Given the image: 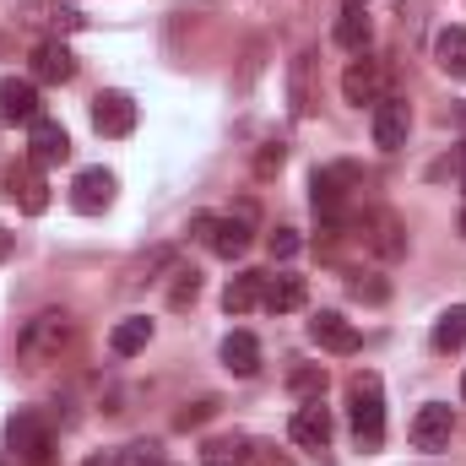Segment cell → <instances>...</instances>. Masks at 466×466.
<instances>
[{"label": "cell", "instance_id": "6da1fadb", "mask_svg": "<svg viewBox=\"0 0 466 466\" xmlns=\"http://www.w3.org/2000/svg\"><path fill=\"white\" fill-rule=\"evenodd\" d=\"M76 348V320L66 309H38L33 320H22L16 331V363L22 369H49Z\"/></svg>", "mask_w": 466, "mask_h": 466}, {"label": "cell", "instance_id": "7a4b0ae2", "mask_svg": "<svg viewBox=\"0 0 466 466\" xmlns=\"http://www.w3.org/2000/svg\"><path fill=\"white\" fill-rule=\"evenodd\" d=\"M342 233L374 260H401L407 255V228L390 207H352L342 218Z\"/></svg>", "mask_w": 466, "mask_h": 466}, {"label": "cell", "instance_id": "3957f363", "mask_svg": "<svg viewBox=\"0 0 466 466\" xmlns=\"http://www.w3.org/2000/svg\"><path fill=\"white\" fill-rule=\"evenodd\" d=\"M348 418H352V440L363 451L385 445V385L374 369H358L348 380Z\"/></svg>", "mask_w": 466, "mask_h": 466}, {"label": "cell", "instance_id": "277c9868", "mask_svg": "<svg viewBox=\"0 0 466 466\" xmlns=\"http://www.w3.org/2000/svg\"><path fill=\"white\" fill-rule=\"evenodd\" d=\"M358 190H363V168L358 163H320L315 179H309V201L320 212V223H342L352 207H358Z\"/></svg>", "mask_w": 466, "mask_h": 466}, {"label": "cell", "instance_id": "5b68a950", "mask_svg": "<svg viewBox=\"0 0 466 466\" xmlns=\"http://www.w3.org/2000/svg\"><path fill=\"white\" fill-rule=\"evenodd\" d=\"M5 445L16 451L22 466H49L55 461V429H49L38 412H16V418L5 423Z\"/></svg>", "mask_w": 466, "mask_h": 466}, {"label": "cell", "instance_id": "8992f818", "mask_svg": "<svg viewBox=\"0 0 466 466\" xmlns=\"http://www.w3.org/2000/svg\"><path fill=\"white\" fill-rule=\"evenodd\" d=\"M190 228H196V238H201L212 255H223V260H238V255L249 249V238H255V233H249V218H212V212H201Z\"/></svg>", "mask_w": 466, "mask_h": 466}, {"label": "cell", "instance_id": "52a82bcc", "mask_svg": "<svg viewBox=\"0 0 466 466\" xmlns=\"http://www.w3.org/2000/svg\"><path fill=\"white\" fill-rule=\"evenodd\" d=\"M320 60H315V49H299L293 55V66H288V104H293V115L309 119L320 109Z\"/></svg>", "mask_w": 466, "mask_h": 466}, {"label": "cell", "instance_id": "ba28073f", "mask_svg": "<svg viewBox=\"0 0 466 466\" xmlns=\"http://www.w3.org/2000/svg\"><path fill=\"white\" fill-rule=\"evenodd\" d=\"M451 434H456V412L445 407V401H429V407H418V418L407 423V440L418 445V451H445L451 445Z\"/></svg>", "mask_w": 466, "mask_h": 466}, {"label": "cell", "instance_id": "9c48e42d", "mask_svg": "<svg viewBox=\"0 0 466 466\" xmlns=\"http://www.w3.org/2000/svg\"><path fill=\"white\" fill-rule=\"evenodd\" d=\"M342 98H348L352 109H363V104L374 109V104L385 98V66H380V60H363V55H358L348 71H342Z\"/></svg>", "mask_w": 466, "mask_h": 466}, {"label": "cell", "instance_id": "30bf717a", "mask_svg": "<svg viewBox=\"0 0 466 466\" xmlns=\"http://www.w3.org/2000/svg\"><path fill=\"white\" fill-rule=\"evenodd\" d=\"M27 157L38 163V168H49V163H66L71 157V136H66V125L60 119H33L27 125Z\"/></svg>", "mask_w": 466, "mask_h": 466}, {"label": "cell", "instance_id": "8fae6325", "mask_svg": "<svg viewBox=\"0 0 466 466\" xmlns=\"http://www.w3.org/2000/svg\"><path fill=\"white\" fill-rule=\"evenodd\" d=\"M407 130H412V109H407V98H380L374 104V147H385V152H401L407 147Z\"/></svg>", "mask_w": 466, "mask_h": 466}, {"label": "cell", "instance_id": "7c38bea8", "mask_svg": "<svg viewBox=\"0 0 466 466\" xmlns=\"http://www.w3.org/2000/svg\"><path fill=\"white\" fill-rule=\"evenodd\" d=\"M109 201H115V174H109V168H82V174L71 179V207H76L82 218H98Z\"/></svg>", "mask_w": 466, "mask_h": 466}, {"label": "cell", "instance_id": "4fadbf2b", "mask_svg": "<svg viewBox=\"0 0 466 466\" xmlns=\"http://www.w3.org/2000/svg\"><path fill=\"white\" fill-rule=\"evenodd\" d=\"M93 130L98 136H130L136 130V98L130 93H98L93 98Z\"/></svg>", "mask_w": 466, "mask_h": 466}, {"label": "cell", "instance_id": "5bb4252c", "mask_svg": "<svg viewBox=\"0 0 466 466\" xmlns=\"http://www.w3.org/2000/svg\"><path fill=\"white\" fill-rule=\"evenodd\" d=\"M309 337H315V348L337 352V358H348V352H358V326H352L348 315H337V309H320L315 320H309Z\"/></svg>", "mask_w": 466, "mask_h": 466}, {"label": "cell", "instance_id": "9a60e30c", "mask_svg": "<svg viewBox=\"0 0 466 466\" xmlns=\"http://www.w3.org/2000/svg\"><path fill=\"white\" fill-rule=\"evenodd\" d=\"M76 76V55H71V44L66 38H44L38 49H33V82H71Z\"/></svg>", "mask_w": 466, "mask_h": 466}, {"label": "cell", "instance_id": "2e32d148", "mask_svg": "<svg viewBox=\"0 0 466 466\" xmlns=\"http://www.w3.org/2000/svg\"><path fill=\"white\" fill-rule=\"evenodd\" d=\"M5 185H11V201L27 212V218H38L44 207H49V185H44V174H38V163L27 157V163H16L11 174H5Z\"/></svg>", "mask_w": 466, "mask_h": 466}, {"label": "cell", "instance_id": "e0dca14e", "mask_svg": "<svg viewBox=\"0 0 466 466\" xmlns=\"http://www.w3.org/2000/svg\"><path fill=\"white\" fill-rule=\"evenodd\" d=\"M288 434H293V445H304V451H326V445H331V407L304 401V407L293 412Z\"/></svg>", "mask_w": 466, "mask_h": 466}, {"label": "cell", "instance_id": "ac0fdd59", "mask_svg": "<svg viewBox=\"0 0 466 466\" xmlns=\"http://www.w3.org/2000/svg\"><path fill=\"white\" fill-rule=\"evenodd\" d=\"M38 119V87L22 76H0V125H33Z\"/></svg>", "mask_w": 466, "mask_h": 466}, {"label": "cell", "instance_id": "d6986e66", "mask_svg": "<svg viewBox=\"0 0 466 466\" xmlns=\"http://www.w3.org/2000/svg\"><path fill=\"white\" fill-rule=\"evenodd\" d=\"M331 38H337V49H348V55H363V49H369V38H374V22H369L363 0H352V5H342V16H337Z\"/></svg>", "mask_w": 466, "mask_h": 466}, {"label": "cell", "instance_id": "ffe728a7", "mask_svg": "<svg viewBox=\"0 0 466 466\" xmlns=\"http://www.w3.org/2000/svg\"><path fill=\"white\" fill-rule=\"evenodd\" d=\"M304 299H309V282L304 277H288V271H277V277H266V309L271 315H293V309H304Z\"/></svg>", "mask_w": 466, "mask_h": 466}, {"label": "cell", "instance_id": "44dd1931", "mask_svg": "<svg viewBox=\"0 0 466 466\" xmlns=\"http://www.w3.org/2000/svg\"><path fill=\"white\" fill-rule=\"evenodd\" d=\"M434 66L451 82H466V27H440L434 33Z\"/></svg>", "mask_w": 466, "mask_h": 466}, {"label": "cell", "instance_id": "7402d4cb", "mask_svg": "<svg viewBox=\"0 0 466 466\" xmlns=\"http://www.w3.org/2000/svg\"><path fill=\"white\" fill-rule=\"evenodd\" d=\"M266 277H271V271H238L228 288H223V309H228V315H249V309L266 299Z\"/></svg>", "mask_w": 466, "mask_h": 466}, {"label": "cell", "instance_id": "603a6c76", "mask_svg": "<svg viewBox=\"0 0 466 466\" xmlns=\"http://www.w3.org/2000/svg\"><path fill=\"white\" fill-rule=\"evenodd\" d=\"M223 363H228V374H238V380L260 374V342H255L249 331H233V337H223Z\"/></svg>", "mask_w": 466, "mask_h": 466}, {"label": "cell", "instance_id": "cb8c5ba5", "mask_svg": "<svg viewBox=\"0 0 466 466\" xmlns=\"http://www.w3.org/2000/svg\"><path fill=\"white\" fill-rule=\"evenodd\" d=\"M147 342H152V320H147V315H130V320H119L115 331H109V348H115V358H136Z\"/></svg>", "mask_w": 466, "mask_h": 466}, {"label": "cell", "instance_id": "d4e9b609", "mask_svg": "<svg viewBox=\"0 0 466 466\" xmlns=\"http://www.w3.org/2000/svg\"><path fill=\"white\" fill-rule=\"evenodd\" d=\"M434 352H461L466 348V304H456V309H445L440 320H434Z\"/></svg>", "mask_w": 466, "mask_h": 466}, {"label": "cell", "instance_id": "484cf974", "mask_svg": "<svg viewBox=\"0 0 466 466\" xmlns=\"http://www.w3.org/2000/svg\"><path fill=\"white\" fill-rule=\"evenodd\" d=\"M244 451H249L244 434H212L201 445V466H244Z\"/></svg>", "mask_w": 466, "mask_h": 466}, {"label": "cell", "instance_id": "4316f807", "mask_svg": "<svg viewBox=\"0 0 466 466\" xmlns=\"http://www.w3.org/2000/svg\"><path fill=\"white\" fill-rule=\"evenodd\" d=\"M196 299H201V271H196V266H190V271L179 266V271H174V288H168V309H190Z\"/></svg>", "mask_w": 466, "mask_h": 466}, {"label": "cell", "instance_id": "83f0119b", "mask_svg": "<svg viewBox=\"0 0 466 466\" xmlns=\"http://www.w3.org/2000/svg\"><path fill=\"white\" fill-rule=\"evenodd\" d=\"M288 390H293V396H304V401H320V390H326V369H320V363L293 369V374H288Z\"/></svg>", "mask_w": 466, "mask_h": 466}, {"label": "cell", "instance_id": "f1b7e54d", "mask_svg": "<svg viewBox=\"0 0 466 466\" xmlns=\"http://www.w3.org/2000/svg\"><path fill=\"white\" fill-rule=\"evenodd\" d=\"M244 466H293V456H288V451H277V445H266V440H249Z\"/></svg>", "mask_w": 466, "mask_h": 466}, {"label": "cell", "instance_id": "f546056e", "mask_svg": "<svg viewBox=\"0 0 466 466\" xmlns=\"http://www.w3.org/2000/svg\"><path fill=\"white\" fill-rule=\"evenodd\" d=\"M266 249H271V260H293V255L304 249V238H299V228H277L266 238Z\"/></svg>", "mask_w": 466, "mask_h": 466}, {"label": "cell", "instance_id": "4dcf8cb0", "mask_svg": "<svg viewBox=\"0 0 466 466\" xmlns=\"http://www.w3.org/2000/svg\"><path fill=\"white\" fill-rule=\"evenodd\" d=\"M38 22H44V27H49L55 38H60V33H76V27H82V16H76L71 5H55V11H38Z\"/></svg>", "mask_w": 466, "mask_h": 466}, {"label": "cell", "instance_id": "1f68e13d", "mask_svg": "<svg viewBox=\"0 0 466 466\" xmlns=\"http://www.w3.org/2000/svg\"><path fill=\"white\" fill-rule=\"evenodd\" d=\"M282 157H288V147H282V141H260V152H255V174H260V179H271V174L282 168Z\"/></svg>", "mask_w": 466, "mask_h": 466}, {"label": "cell", "instance_id": "d6a6232c", "mask_svg": "<svg viewBox=\"0 0 466 466\" xmlns=\"http://www.w3.org/2000/svg\"><path fill=\"white\" fill-rule=\"evenodd\" d=\"M212 412H218V401H212V396H207V401H196V407H185V412H179V418H174V423H179V429H201V423H207V418H212Z\"/></svg>", "mask_w": 466, "mask_h": 466}, {"label": "cell", "instance_id": "836d02e7", "mask_svg": "<svg viewBox=\"0 0 466 466\" xmlns=\"http://www.w3.org/2000/svg\"><path fill=\"white\" fill-rule=\"evenodd\" d=\"M352 293L369 299V304H385V282H352Z\"/></svg>", "mask_w": 466, "mask_h": 466}, {"label": "cell", "instance_id": "e575fe53", "mask_svg": "<svg viewBox=\"0 0 466 466\" xmlns=\"http://www.w3.org/2000/svg\"><path fill=\"white\" fill-rule=\"evenodd\" d=\"M82 466H119V456H115V451H104V456H87Z\"/></svg>", "mask_w": 466, "mask_h": 466}, {"label": "cell", "instance_id": "d590c367", "mask_svg": "<svg viewBox=\"0 0 466 466\" xmlns=\"http://www.w3.org/2000/svg\"><path fill=\"white\" fill-rule=\"evenodd\" d=\"M0 260H11V233L0 228Z\"/></svg>", "mask_w": 466, "mask_h": 466}, {"label": "cell", "instance_id": "8d00e7d4", "mask_svg": "<svg viewBox=\"0 0 466 466\" xmlns=\"http://www.w3.org/2000/svg\"><path fill=\"white\" fill-rule=\"evenodd\" d=\"M461 396H466V374H461Z\"/></svg>", "mask_w": 466, "mask_h": 466}, {"label": "cell", "instance_id": "74e56055", "mask_svg": "<svg viewBox=\"0 0 466 466\" xmlns=\"http://www.w3.org/2000/svg\"><path fill=\"white\" fill-rule=\"evenodd\" d=\"M152 466H174V461H152Z\"/></svg>", "mask_w": 466, "mask_h": 466}, {"label": "cell", "instance_id": "f35d334b", "mask_svg": "<svg viewBox=\"0 0 466 466\" xmlns=\"http://www.w3.org/2000/svg\"><path fill=\"white\" fill-rule=\"evenodd\" d=\"M461 190H466V174H461Z\"/></svg>", "mask_w": 466, "mask_h": 466}]
</instances>
